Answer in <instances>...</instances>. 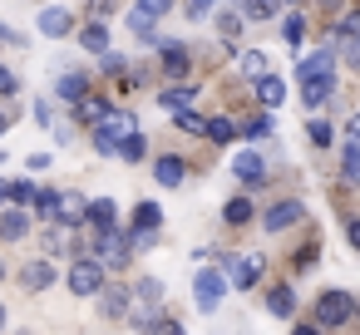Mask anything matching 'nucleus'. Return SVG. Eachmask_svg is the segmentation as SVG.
<instances>
[{
    "label": "nucleus",
    "mask_w": 360,
    "mask_h": 335,
    "mask_svg": "<svg viewBox=\"0 0 360 335\" xmlns=\"http://www.w3.org/2000/svg\"><path fill=\"white\" fill-rule=\"evenodd\" d=\"M75 30V20H70V11H60V6H50L45 15H40V35H50V40H65Z\"/></svg>",
    "instance_id": "nucleus-10"
},
{
    "label": "nucleus",
    "mask_w": 360,
    "mask_h": 335,
    "mask_svg": "<svg viewBox=\"0 0 360 335\" xmlns=\"http://www.w3.org/2000/svg\"><path fill=\"white\" fill-rule=\"evenodd\" d=\"M163 70H168L173 79H183V74H188V50H183V45H163Z\"/></svg>",
    "instance_id": "nucleus-22"
},
{
    "label": "nucleus",
    "mask_w": 360,
    "mask_h": 335,
    "mask_svg": "<svg viewBox=\"0 0 360 335\" xmlns=\"http://www.w3.org/2000/svg\"><path fill=\"white\" fill-rule=\"evenodd\" d=\"M193 296H198V310H207V315H212V310L222 306V296H227V276L202 266V271H198V281H193Z\"/></svg>",
    "instance_id": "nucleus-3"
},
{
    "label": "nucleus",
    "mask_w": 360,
    "mask_h": 335,
    "mask_svg": "<svg viewBox=\"0 0 360 335\" xmlns=\"http://www.w3.org/2000/svg\"><path fill=\"white\" fill-rule=\"evenodd\" d=\"M153 178H158V183H163V188H178V183H183V178H188V163H183V158H173V153H168V158H158V163H153Z\"/></svg>",
    "instance_id": "nucleus-11"
},
{
    "label": "nucleus",
    "mask_w": 360,
    "mask_h": 335,
    "mask_svg": "<svg viewBox=\"0 0 360 335\" xmlns=\"http://www.w3.org/2000/svg\"><path fill=\"white\" fill-rule=\"evenodd\" d=\"M306 133H311V143H321V148L330 143V124H321V119H311V129H306Z\"/></svg>",
    "instance_id": "nucleus-38"
},
{
    "label": "nucleus",
    "mask_w": 360,
    "mask_h": 335,
    "mask_svg": "<svg viewBox=\"0 0 360 335\" xmlns=\"http://www.w3.org/2000/svg\"><path fill=\"white\" fill-rule=\"evenodd\" d=\"M55 94H60L65 104H79V99L89 94V79H84V74H60V84H55Z\"/></svg>",
    "instance_id": "nucleus-14"
},
{
    "label": "nucleus",
    "mask_w": 360,
    "mask_h": 335,
    "mask_svg": "<svg viewBox=\"0 0 360 335\" xmlns=\"http://www.w3.org/2000/svg\"><path fill=\"white\" fill-rule=\"evenodd\" d=\"M55 197H60V192H35V212L50 217V222H55Z\"/></svg>",
    "instance_id": "nucleus-36"
},
{
    "label": "nucleus",
    "mask_w": 360,
    "mask_h": 335,
    "mask_svg": "<svg viewBox=\"0 0 360 335\" xmlns=\"http://www.w3.org/2000/svg\"><path fill=\"white\" fill-rule=\"evenodd\" d=\"M212 6H217V0H188V15H193V20H202Z\"/></svg>",
    "instance_id": "nucleus-41"
},
{
    "label": "nucleus",
    "mask_w": 360,
    "mask_h": 335,
    "mask_svg": "<svg viewBox=\"0 0 360 335\" xmlns=\"http://www.w3.org/2000/svg\"><path fill=\"white\" fill-rule=\"evenodd\" d=\"M158 222H163L158 202H139V212H134V232H158Z\"/></svg>",
    "instance_id": "nucleus-24"
},
{
    "label": "nucleus",
    "mask_w": 360,
    "mask_h": 335,
    "mask_svg": "<svg viewBox=\"0 0 360 335\" xmlns=\"http://www.w3.org/2000/svg\"><path fill=\"white\" fill-rule=\"evenodd\" d=\"M168 6H173V0H139V11H143L148 20H158V15H168Z\"/></svg>",
    "instance_id": "nucleus-37"
},
{
    "label": "nucleus",
    "mask_w": 360,
    "mask_h": 335,
    "mask_svg": "<svg viewBox=\"0 0 360 335\" xmlns=\"http://www.w3.org/2000/svg\"><path fill=\"white\" fill-rule=\"evenodd\" d=\"M129 30H134L139 40H153V20H148L143 11H134V15H129Z\"/></svg>",
    "instance_id": "nucleus-30"
},
{
    "label": "nucleus",
    "mask_w": 360,
    "mask_h": 335,
    "mask_svg": "<svg viewBox=\"0 0 360 335\" xmlns=\"http://www.w3.org/2000/svg\"><path fill=\"white\" fill-rule=\"evenodd\" d=\"M232 173H237L242 183H252V188H257V183H262V173H266V163H262L257 153H237V158H232Z\"/></svg>",
    "instance_id": "nucleus-12"
},
{
    "label": "nucleus",
    "mask_w": 360,
    "mask_h": 335,
    "mask_svg": "<svg viewBox=\"0 0 360 335\" xmlns=\"http://www.w3.org/2000/svg\"><path fill=\"white\" fill-rule=\"evenodd\" d=\"M266 310H271L276 320H291V310H296V296H291V286H276V291L266 296Z\"/></svg>",
    "instance_id": "nucleus-20"
},
{
    "label": "nucleus",
    "mask_w": 360,
    "mask_h": 335,
    "mask_svg": "<svg viewBox=\"0 0 360 335\" xmlns=\"http://www.w3.org/2000/svg\"><path fill=\"white\" fill-rule=\"evenodd\" d=\"M257 99H262L266 109H276V104L286 99V84H281L276 74H262V79H257Z\"/></svg>",
    "instance_id": "nucleus-17"
},
{
    "label": "nucleus",
    "mask_w": 360,
    "mask_h": 335,
    "mask_svg": "<svg viewBox=\"0 0 360 335\" xmlns=\"http://www.w3.org/2000/svg\"><path fill=\"white\" fill-rule=\"evenodd\" d=\"M345 133H350V143H360V109L350 114V124H345Z\"/></svg>",
    "instance_id": "nucleus-44"
},
{
    "label": "nucleus",
    "mask_w": 360,
    "mask_h": 335,
    "mask_svg": "<svg viewBox=\"0 0 360 335\" xmlns=\"http://www.w3.org/2000/svg\"><path fill=\"white\" fill-rule=\"evenodd\" d=\"M79 45H84L89 55H109V30L94 20V25H84V30H79Z\"/></svg>",
    "instance_id": "nucleus-16"
},
{
    "label": "nucleus",
    "mask_w": 360,
    "mask_h": 335,
    "mask_svg": "<svg viewBox=\"0 0 360 335\" xmlns=\"http://www.w3.org/2000/svg\"><path fill=\"white\" fill-rule=\"evenodd\" d=\"M173 119H178V129H183V133H202V129H207V119H198L193 109H183V114H173Z\"/></svg>",
    "instance_id": "nucleus-32"
},
{
    "label": "nucleus",
    "mask_w": 360,
    "mask_h": 335,
    "mask_svg": "<svg viewBox=\"0 0 360 335\" xmlns=\"http://www.w3.org/2000/svg\"><path fill=\"white\" fill-rule=\"evenodd\" d=\"M99 306H104V315H124L129 310V291H104Z\"/></svg>",
    "instance_id": "nucleus-29"
},
{
    "label": "nucleus",
    "mask_w": 360,
    "mask_h": 335,
    "mask_svg": "<svg viewBox=\"0 0 360 335\" xmlns=\"http://www.w3.org/2000/svg\"><path fill=\"white\" fill-rule=\"evenodd\" d=\"M75 109H79V119H84V124H104V114H109V104H104V99H89V94H84Z\"/></svg>",
    "instance_id": "nucleus-25"
},
{
    "label": "nucleus",
    "mask_w": 360,
    "mask_h": 335,
    "mask_svg": "<svg viewBox=\"0 0 360 335\" xmlns=\"http://www.w3.org/2000/svg\"><path fill=\"white\" fill-rule=\"evenodd\" d=\"M242 11H247L252 20H266V15H271V6H266V0H242Z\"/></svg>",
    "instance_id": "nucleus-39"
},
{
    "label": "nucleus",
    "mask_w": 360,
    "mask_h": 335,
    "mask_svg": "<svg viewBox=\"0 0 360 335\" xmlns=\"http://www.w3.org/2000/svg\"><path fill=\"white\" fill-rule=\"evenodd\" d=\"M350 310H355V306H350L345 291H326V296L316 301V320H321V325H340V320H350Z\"/></svg>",
    "instance_id": "nucleus-7"
},
{
    "label": "nucleus",
    "mask_w": 360,
    "mask_h": 335,
    "mask_svg": "<svg viewBox=\"0 0 360 335\" xmlns=\"http://www.w3.org/2000/svg\"><path fill=\"white\" fill-rule=\"evenodd\" d=\"M11 197H15V207H30L35 202V188L30 183H11Z\"/></svg>",
    "instance_id": "nucleus-35"
},
{
    "label": "nucleus",
    "mask_w": 360,
    "mask_h": 335,
    "mask_svg": "<svg viewBox=\"0 0 360 335\" xmlns=\"http://www.w3.org/2000/svg\"><path fill=\"white\" fill-rule=\"evenodd\" d=\"M291 335H321V325H296Z\"/></svg>",
    "instance_id": "nucleus-46"
},
{
    "label": "nucleus",
    "mask_w": 360,
    "mask_h": 335,
    "mask_svg": "<svg viewBox=\"0 0 360 335\" xmlns=\"http://www.w3.org/2000/svg\"><path fill=\"white\" fill-rule=\"evenodd\" d=\"M134 296H139L143 310H158V306H163V281H158V276H143V281L134 286Z\"/></svg>",
    "instance_id": "nucleus-15"
},
{
    "label": "nucleus",
    "mask_w": 360,
    "mask_h": 335,
    "mask_svg": "<svg viewBox=\"0 0 360 335\" xmlns=\"http://www.w3.org/2000/svg\"><path fill=\"white\" fill-rule=\"evenodd\" d=\"M345 178H350V183H360V143H350V148H345Z\"/></svg>",
    "instance_id": "nucleus-33"
},
{
    "label": "nucleus",
    "mask_w": 360,
    "mask_h": 335,
    "mask_svg": "<svg viewBox=\"0 0 360 335\" xmlns=\"http://www.w3.org/2000/svg\"><path fill=\"white\" fill-rule=\"evenodd\" d=\"M301 35H306V25H301L296 15H291V20H281V40H286V45H296Z\"/></svg>",
    "instance_id": "nucleus-34"
},
{
    "label": "nucleus",
    "mask_w": 360,
    "mask_h": 335,
    "mask_svg": "<svg viewBox=\"0 0 360 335\" xmlns=\"http://www.w3.org/2000/svg\"><path fill=\"white\" fill-rule=\"evenodd\" d=\"M202 133H207L212 143H232V133H237V129H232V119H207V129H202Z\"/></svg>",
    "instance_id": "nucleus-27"
},
{
    "label": "nucleus",
    "mask_w": 360,
    "mask_h": 335,
    "mask_svg": "<svg viewBox=\"0 0 360 335\" xmlns=\"http://www.w3.org/2000/svg\"><path fill=\"white\" fill-rule=\"evenodd\" d=\"M296 79H301V99L311 104V109H321L330 94H335V70H330V50H321V55H306L301 60V70H296Z\"/></svg>",
    "instance_id": "nucleus-1"
},
{
    "label": "nucleus",
    "mask_w": 360,
    "mask_h": 335,
    "mask_svg": "<svg viewBox=\"0 0 360 335\" xmlns=\"http://www.w3.org/2000/svg\"><path fill=\"white\" fill-rule=\"evenodd\" d=\"M0 325H6V306H0Z\"/></svg>",
    "instance_id": "nucleus-49"
},
{
    "label": "nucleus",
    "mask_w": 360,
    "mask_h": 335,
    "mask_svg": "<svg viewBox=\"0 0 360 335\" xmlns=\"http://www.w3.org/2000/svg\"><path fill=\"white\" fill-rule=\"evenodd\" d=\"M0 276H6V266H0Z\"/></svg>",
    "instance_id": "nucleus-50"
},
{
    "label": "nucleus",
    "mask_w": 360,
    "mask_h": 335,
    "mask_svg": "<svg viewBox=\"0 0 360 335\" xmlns=\"http://www.w3.org/2000/svg\"><path fill=\"white\" fill-rule=\"evenodd\" d=\"M94 256H99L104 266H124V261L134 256V242H129L119 227H109V232H99V242H94Z\"/></svg>",
    "instance_id": "nucleus-4"
},
{
    "label": "nucleus",
    "mask_w": 360,
    "mask_h": 335,
    "mask_svg": "<svg viewBox=\"0 0 360 335\" xmlns=\"http://www.w3.org/2000/svg\"><path fill=\"white\" fill-rule=\"evenodd\" d=\"M129 133H139V124H134V114H104V124H94V148L109 158V153H119V143L129 138Z\"/></svg>",
    "instance_id": "nucleus-2"
},
{
    "label": "nucleus",
    "mask_w": 360,
    "mask_h": 335,
    "mask_svg": "<svg viewBox=\"0 0 360 335\" xmlns=\"http://www.w3.org/2000/svg\"><path fill=\"white\" fill-rule=\"evenodd\" d=\"M335 50H340L350 65H360V11H345V15L335 20Z\"/></svg>",
    "instance_id": "nucleus-6"
},
{
    "label": "nucleus",
    "mask_w": 360,
    "mask_h": 335,
    "mask_svg": "<svg viewBox=\"0 0 360 335\" xmlns=\"http://www.w3.org/2000/svg\"><path fill=\"white\" fill-rule=\"evenodd\" d=\"M20 281H25L30 291H45V286L55 281V266H50V261H30V266L20 271Z\"/></svg>",
    "instance_id": "nucleus-19"
},
{
    "label": "nucleus",
    "mask_w": 360,
    "mask_h": 335,
    "mask_svg": "<svg viewBox=\"0 0 360 335\" xmlns=\"http://www.w3.org/2000/svg\"><path fill=\"white\" fill-rule=\"evenodd\" d=\"M114 217H119V207H114L109 197H99V202H89V212H84V222H94L99 232H109V227H114Z\"/></svg>",
    "instance_id": "nucleus-18"
},
{
    "label": "nucleus",
    "mask_w": 360,
    "mask_h": 335,
    "mask_svg": "<svg viewBox=\"0 0 360 335\" xmlns=\"http://www.w3.org/2000/svg\"><path fill=\"white\" fill-rule=\"evenodd\" d=\"M266 129H271V124H266V119H252V124H247V129H242V138H266Z\"/></svg>",
    "instance_id": "nucleus-40"
},
{
    "label": "nucleus",
    "mask_w": 360,
    "mask_h": 335,
    "mask_svg": "<svg viewBox=\"0 0 360 335\" xmlns=\"http://www.w3.org/2000/svg\"><path fill=\"white\" fill-rule=\"evenodd\" d=\"M6 124H11V119H6V114H0V133H6Z\"/></svg>",
    "instance_id": "nucleus-48"
},
{
    "label": "nucleus",
    "mask_w": 360,
    "mask_h": 335,
    "mask_svg": "<svg viewBox=\"0 0 360 335\" xmlns=\"http://www.w3.org/2000/svg\"><path fill=\"white\" fill-rule=\"evenodd\" d=\"M84 212H89V202H84L79 192H60V197H55V222L79 227V222H84Z\"/></svg>",
    "instance_id": "nucleus-8"
},
{
    "label": "nucleus",
    "mask_w": 360,
    "mask_h": 335,
    "mask_svg": "<svg viewBox=\"0 0 360 335\" xmlns=\"http://www.w3.org/2000/svg\"><path fill=\"white\" fill-rule=\"evenodd\" d=\"M242 70L262 79V74H266V55H262V50H247V55H242Z\"/></svg>",
    "instance_id": "nucleus-31"
},
{
    "label": "nucleus",
    "mask_w": 360,
    "mask_h": 335,
    "mask_svg": "<svg viewBox=\"0 0 360 335\" xmlns=\"http://www.w3.org/2000/svg\"><path fill=\"white\" fill-rule=\"evenodd\" d=\"M0 94H15V74H11L6 65H0Z\"/></svg>",
    "instance_id": "nucleus-43"
},
{
    "label": "nucleus",
    "mask_w": 360,
    "mask_h": 335,
    "mask_svg": "<svg viewBox=\"0 0 360 335\" xmlns=\"http://www.w3.org/2000/svg\"><path fill=\"white\" fill-rule=\"evenodd\" d=\"M227 276H232L237 286H257V281H262V261H257V256H227Z\"/></svg>",
    "instance_id": "nucleus-9"
},
{
    "label": "nucleus",
    "mask_w": 360,
    "mask_h": 335,
    "mask_svg": "<svg viewBox=\"0 0 360 335\" xmlns=\"http://www.w3.org/2000/svg\"><path fill=\"white\" fill-rule=\"evenodd\" d=\"M25 232H30V217H25L20 207H15V212H6V217H0V237H6V242H20Z\"/></svg>",
    "instance_id": "nucleus-21"
},
{
    "label": "nucleus",
    "mask_w": 360,
    "mask_h": 335,
    "mask_svg": "<svg viewBox=\"0 0 360 335\" xmlns=\"http://www.w3.org/2000/svg\"><path fill=\"white\" fill-rule=\"evenodd\" d=\"M0 197H11V183H6V178H0Z\"/></svg>",
    "instance_id": "nucleus-47"
},
{
    "label": "nucleus",
    "mask_w": 360,
    "mask_h": 335,
    "mask_svg": "<svg viewBox=\"0 0 360 335\" xmlns=\"http://www.w3.org/2000/svg\"><path fill=\"white\" fill-rule=\"evenodd\" d=\"M222 217H227L232 227H242V222H252V202H247V197H232V202L222 207Z\"/></svg>",
    "instance_id": "nucleus-26"
},
{
    "label": "nucleus",
    "mask_w": 360,
    "mask_h": 335,
    "mask_svg": "<svg viewBox=\"0 0 360 335\" xmlns=\"http://www.w3.org/2000/svg\"><path fill=\"white\" fill-rule=\"evenodd\" d=\"M193 99H198V94L178 84V89H163V99H158V104H163L168 114H183V109H193Z\"/></svg>",
    "instance_id": "nucleus-23"
},
{
    "label": "nucleus",
    "mask_w": 360,
    "mask_h": 335,
    "mask_svg": "<svg viewBox=\"0 0 360 335\" xmlns=\"http://www.w3.org/2000/svg\"><path fill=\"white\" fill-rule=\"evenodd\" d=\"M153 335H183V325H178V320H163V325H158Z\"/></svg>",
    "instance_id": "nucleus-45"
},
{
    "label": "nucleus",
    "mask_w": 360,
    "mask_h": 335,
    "mask_svg": "<svg viewBox=\"0 0 360 335\" xmlns=\"http://www.w3.org/2000/svg\"><path fill=\"white\" fill-rule=\"evenodd\" d=\"M291 222H301V202H276L266 212V232H286Z\"/></svg>",
    "instance_id": "nucleus-13"
},
{
    "label": "nucleus",
    "mask_w": 360,
    "mask_h": 335,
    "mask_svg": "<svg viewBox=\"0 0 360 335\" xmlns=\"http://www.w3.org/2000/svg\"><path fill=\"white\" fill-rule=\"evenodd\" d=\"M70 291H75V296H99V291H104V266L89 261V256L75 261V266H70Z\"/></svg>",
    "instance_id": "nucleus-5"
},
{
    "label": "nucleus",
    "mask_w": 360,
    "mask_h": 335,
    "mask_svg": "<svg viewBox=\"0 0 360 335\" xmlns=\"http://www.w3.org/2000/svg\"><path fill=\"white\" fill-rule=\"evenodd\" d=\"M345 237H350V247L360 251V217H350V222H345Z\"/></svg>",
    "instance_id": "nucleus-42"
},
{
    "label": "nucleus",
    "mask_w": 360,
    "mask_h": 335,
    "mask_svg": "<svg viewBox=\"0 0 360 335\" xmlns=\"http://www.w3.org/2000/svg\"><path fill=\"white\" fill-rule=\"evenodd\" d=\"M148 153V143H143V133H129L124 143H119V158H129V163H139Z\"/></svg>",
    "instance_id": "nucleus-28"
}]
</instances>
